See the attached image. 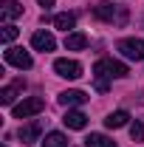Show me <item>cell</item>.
<instances>
[{"instance_id": "1", "label": "cell", "mask_w": 144, "mask_h": 147, "mask_svg": "<svg viewBox=\"0 0 144 147\" xmlns=\"http://www.w3.org/2000/svg\"><path fill=\"white\" fill-rule=\"evenodd\" d=\"M127 65L124 62H116V59H99L96 65H93V76H96V91H108V79L110 76H116V79H122L127 76Z\"/></svg>"}, {"instance_id": "2", "label": "cell", "mask_w": 144, "mask_h": 147, "mask_svg": "<svg viewBox=\"0 0 144 147\" xmlns=\"http://www.w3.org/2000/svg\"><path fill=\"white\" fill-rule=\"evenodd\" d=\"M93 17L102 20V23H124L127 20V11L122 9V6H116V3H110V0H102L96 9H93Z\"/></svg>"}, {"instance_id": "3", "label": "cell", "mask_w": 144, "mask_h": 147, "mask_svg": "<svg viewBox=\"0 0 144 147\" xmlns=\"http://www.w3.org/2000/svg\"><path fill=\"white\" fill-rule=\"evenodd\" d=\"M45 110V102L40 99V96H31V99H23L20 105L11 108V116L14 119H28V116H37V113H42Z\"/></svg>"}, {"instance_id": "4", "label": "cell", "mask_w": 144, "mask_h": 147, "mask_svg": "<svg viewBox=\"0 0 144 147\" xmlns=\"http://www.w3.org/2000/svg\"><path fill=\"white\" fill-rule=\"evenodd\" d=\"M3 59L9 62V65H14V68H20V71H28L31 65H34V59H31V54L26 51V48H6V54H3Z\"/></svg>"}, {"instance_id": "5", "label": "cell", "mask_w": 144, "mask_h": 147, "mask_svg": "<svg viewBox=\"0 0 144 147\" xmlns=\"http://www.w3.org/2000/svg\"><path fill=\"white\" fill-rule=\"evenodd\" d=\"M119 51L127 57V59H144V40H136V37H127L119 42Z\"/></svg>"}, {"instance_id": "6", "label": "cell", "mask_w": 144, "mask_h": 147, "mask_svg": "<svg viewBox=\"0 0 144 147\" xmlns=\"http://www.w3.org/2000/svg\"><path fill=\"white\" fill-rule=\"evenodd\" d=\"M54 71L59 74L62 79H79V76H82V65H79L76 59H57Z\"/></svg>"}, {"instance_id": "7", "label": "cell", "mask_w": 144, "mask_h": 147, "mask_svg": "<svg viewBox=\"0 0 144 147\" xmlns=\"http://www.w3.org/2000/svg\"><path fill=\"white\" fill-rule=\"evenodd\" d=\"M31 48L48 54V51H54V48H57V40H54L51 31H34V34H31Z\"/></svg>"}, {"instance_id": "8", "label": "cell", "mask_w": 144, "mask_h": 147, "mask_svg": "<svg viewBox=\"0 0 144 147\" xmlns=\"http://www.w3.org/2000/svg\"><path fill=\"white\" fill-rule=\"evenodd\" d=\"M23 88H26V82H23V79H14L11 85H6V88L0 91V102H3V105H14V99L23 93Z\"/></svg>"}, {"instance_id": "9", "label": "cell", "mask_w": 144, "mask_h": 147, "mask_svg": "<svg viewBox=\"0 0 144 147\" xmlns=\"http://www.w3.org/2000/svg\"><path fill=\"white\" fill-rule=\"evenodd\" d=\"M40 133H42V122L37 119V122H31V125H23L17 136H20V142H23V144H34Z\"/></svg>"}, {"instance_id": "10", "label": "cell", "mask_w": 144, "mask_h": 147, "mask_svg": "<svg viewBox=\"0 0 144 147\" xmlns=\"http://www.w3.org/2000/svg\"><path fill=\"white\" fill-rule=\"evenodd\" d=\"M62 122H65V127H71V130H82L88 125V116H85L82 110H68V113L62 116Z\"/></svg>"}, {"instance_id": "11", "label": "cell", "mask_w": 144, "mask_h": 147, "mask_svg": "<svg viewBox=\"0 0 144 147\" xmlns=\"http://www.w3.org/2000/svg\"><path fill=\"white\" fill-rule=\"evenodd\" d=\"M20 14H23V6H20L17 0H3V3H0V17L6 20V23L20 17Z\"/></svg>"}, {"instance_id": "12", "label": "cell", "mask_w": 144, "mask_h": 147, "mask_svg": "<svg viewBox=\"0 0 144 147\" xmlns=\"http://www.w3.org/2000/svg\"><path fill=\"white\" fill-rule=\"evenodd\" d=\"M59 102L62 105H85L88 102V93L85 91H62L59 93Z\"/></svg>"}, {"instance_id": "13", "label": "cell", "mask_w": 144, "mask_h": 147, "mask_svg": "<svg viewBox=\"0 0 144 147\" xmlns=\"http://www.w3.org/2000/svg\"><path fill=\"white\" fill-rule=\"evenodd\" d=\"M85 45H88V37L82 34V31H73V34L65 37V48L68 51H82Z\"/></svg>"}, {"instance_id": "14", "label": "cell", "mask_w": 144, "mask_h": 147, "mask_svg": "<svg viewBox=\"0 0 144 147\" xmlns=\"http://www.w3.org/2000/svg\"><path fill=\"white\" fill-rule=\"evenodd\" d=\"M127 119H130V113H127V110H113L108 119H105V125H108L110 130H116V127H124Z\"/></svg>"}, {"instance_id": "15", "label": "cell", "mask_w": 144, "mask_h": 147, "mask_svg": "<svg viewBox=\"0 0 144 147\" xmlns=\"http://www.w3.org/2000/svg\"><path fill=\"white\" fill-rule=\"evenodd\" d=\"M85 147H116V142L108 139L105 133H90L88 139H85Z\"/></svg>"}, {"instance_id": "16", "label": "cell", "mask_w": 144, "mask_h": 147, "mask_svg": "<svg viewBox=\"0 0 144 147\" xmlns=\"http://www.w3.org/2000/svg\"><path fill=\"white\" fill-rule=\"evenodd\" d=\"M73 26H76V17H73L71 11H62V14L54 17V28H59V31H68V28H73Z\"/></svg>"}, {"instance_id": "17", "label": "cell", "mask_w": 144, "mask_h": 147, "mask_svg": "<svg viewBox=\"0 0 144 147\" xmlns=\"http://www.w3.org/2000/svg\"><path fill=\"white\" fill-rule=\"evenodd\" d=\"M42 147H68V136L65 133H48L45 139H42Z\"/></svg>"}, {"instance_id": "18", "label": "cell", "mask_w": 144, "mask_h": 147, "mask_svg": "<svg viewBox=\"0 0 144 147\" xmlns=\"http://www.w3.org/2000/svg\"><path fill=\"white\" fill-rule=\"evenodd\" d=\"M17 34H20V31L14 28V26H11V23H3V31H0V40H3L6 45H9V42H11V40H14Z\"/></svg>"}, {"instance_id": "19", "label": "cell", "mask_w": 144, "mask_h": 147, "mask_svg": "<svg viewBox=\"0 0 144 147\" xmlns=\"http://www.w3.org/2000/svg\"><path fill=\"white\" fill-rule=\"evenodd\" d=\"M130 136H133V142H144V125L141 122L130 125Z\"/></svg>"}, {"instance_id": "20", "label": "cell", "mask_w": 144, "mask_h": 147, "mask_svg": "<svg viewBox=\"0 0 144 147\" xmlns=\"http://www.w3.org/2000/svg\"><path fill=\"white\" fill-rule=\"evenodd\" d=\"M37 3H40L42 9H48V6H54V0H37Z\"/></svg>"}]
</instances>
